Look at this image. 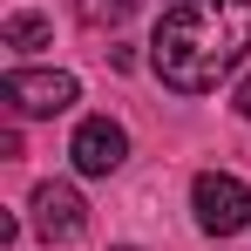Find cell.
I'll use <instances>...</instances> for the list:
<instances>
[{
	"instance_id": "obj_1",
	"label": "cell",
	"mask_w": 251,
	"mask_h": 251,
	"mask_svg": "<svg viewBox=\"0 0 251 251\" xmlns=\"http://www.w3.org/2000/svg\"><path fill=\"white\" fill-rule=\"evenodd\" d=\"M251 48V0H176L156 21L150 68L176 95H204L217 88Z\"/></svg>"
},
{
	"instance_id": "obj_2",
	"label": "cell",
	"mask_w": 251,
	"mask_h": 251,
	"mask_svg": "<svg viewBox=\"0 0 251 251\" xmlns=\"http://www.w3.org/2000/svg\"><path fill=\"white\" fill-rule=\"evenodd\" d=\"M75 75H61V68H7V82H0V102L21 116V123H41V116H61V109H75Z\"/></svg>"
},
{
	"instance_id": "obj_3",
	"label": "cell",
	"mask_w": 251,
	"mask_h": 251,
	"mask_svg": "<svg viewBox=\"0 0 251 251\" xmlns=\"http://www.w3.org/2000/svg\"><path fill=\"white\" fill-rule=\"evenodd\" d=\"M190 210H197V224H204L210 238H238L251 224V190L231 170H204V176L190 183Z\"/></svg>"
},
{
	"instance_id": "obj_4",
	"label": "cell",
	"mask_w": 251,
	"mask_h": 251,
	"mask_svg": "<svg viewBox=\"0 0 251 251\" xmlns=\"http://www.w3.org/2000/svg\"><path fill=\"white\" fill-rule=\"evenodd\" d=\"M34 231H41V245H75L88 231V204L75 197V183H41L34 190Z\"/></svg>"
},
{
	"instance_id": "obj_5",
	"label": "cell",
	"mask_w": 251,
	"mask_h": 251,
	"mask_svg": "<svg viewBox=\"0 0 251 251\" xmlns=\"http://www.w3.org/2000/svg\"><path fill=\"white\" fill-rule=\"evenodd\" d=\"M68 156H75L82 176H109V170H123L129 136H123V123H109V116H88V123L75 129V143H68Z\"/></svg>"
},
{
	"instance_id": "obj_6",
	"label": "cell",
	"mask_w": 251,
	"mask_h": 251,
	"mask_svg": "<svg viewBox=\"0 0 251 251\" xmlns=\"http://www.w3.org/2000/svg\"><path fill=\"white\" fill-rule=\"evenodd\" d=\"M48 34H54V27H48L41 14H7V27H0V41L14 48V54H34V48H48Z\"/></svg>"
},
{
	"instance_id": "obj_7",
	"label": "cell",
	"mask_w": 251,
	"mask_h": 251,
	"mask_svg": "<svg viewBox=\"0 0 251 251\" xmlns=\"http://www.w3.org/2000/svg\"><path fill=\"white\" fill-rule=\"evenodd\" d=\"M129 7H136V0H75L82 27H116V21H129Z\"/></svg>"
},
{
	"instance_id": "obj_8",
	"label": "cell",
	"mask_w": 251,
	"mask_h": 251,
	"mask_svg": "<svg viewBox=\"0 0 251 251\" xmlns=\"http://www.w3.org/2000/svg\"><path fill=\"white\" fill-rule=\"evenodd\" d=\"M238 116L251 123V82H238Z\"/></svg>"
},
{
	"instance_id": "obj_9",
	"label": "cell",
	"mask_w": 251,
	"mask_h": 251,
	"mask_svg": "<svg viewBox=\"0 0 251 251\" xmlns=\"http://www.w3.org/2000/svg\"><path fill=\"white\" fill-rule=\"evenodd\" d=\"M116 251H136V245H116Z\"/></svg>"
}]
</instances>
